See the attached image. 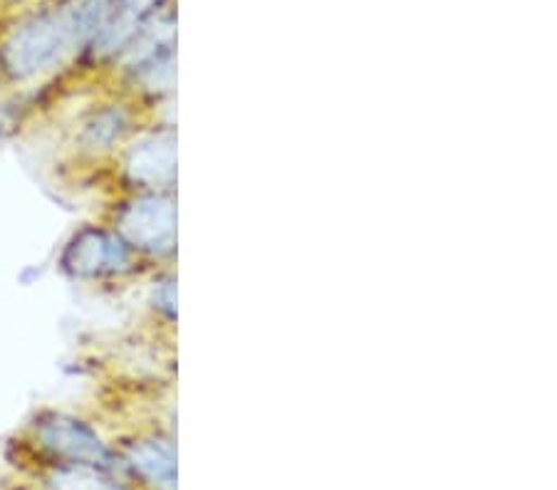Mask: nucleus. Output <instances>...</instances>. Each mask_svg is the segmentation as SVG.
I'll return each instance as SVG.
<instances>
[{
  "instance_id": "obj_1",
  "label": "nucleus",
  "mask_w": 557,
  "mask_h": 490,
  "mask_svg": "<svg viewBox=\"0 0 557 490\" xmlns=\"http://www.w3.org/2000/svg\"><path fill=\"white\" fill-rule=\"evenodd\" d=\"M107 15V0H77L75 5L35 15L0 48V67L13 79H30L60 65L72 50L92 45Z\"/></svg>"
},
{
  "instance_id": "obj_2",
  "label": "nucleus",
  "mask_w": 557,
  "mask_h": 490,
  "mask_svg": "<svg viewBox=\"0 0 557 490\" xmlns=\"http://www.w3.org/2000/svg\"><path fill=\"white\" fill-rule=\"evenodd\" d=\"M35 439L50 456L65 461L62 466H87L112 470L114 456L92 426L67 414H42L35 422Z\"/></svg>"
},
{
  "instance_id": "obj_3",
  "label": "nucleus",
  "mask_w": 557,
  "mask_h": 490,
  "mask_svg": "<svg viewBox=\"0 0 557 490\" xmlns=\"http://www.w3.org/2000/svg\"><path fill=\"white\" fill-rule=\"evenodd\" d=\"M116 234L134 251L169 255L176 248V203L164 193H149L129 201L116 216Z\"/></svg>"
},
{
  "instance_id": "obj_4",
  "label": "nucleus",
  "mask_w": 557,
  "mask_h": 490,
  "mask_svg": "<svg viewBox=\"0 0 557 490\" xmlns=\"http://www.w3.org/2000/svg\"><path fill=\"white\" fill-rule=\"evenodd\" d=\"M132 248L120 234L104 228H83L62 253V267L77 280H97L132 271Z\"/></svg>"
},
{
  "instance_id": "obj_5",
  "label": "nucleus",
  "mask_w": 557,
  "mask_h": 490,
  "mask_svg": "<svg viewBox=\"0 0 557 490\" xmlns=\"http://www.w3.org/2000/svg\"><path fill=\"white\" fill-rule=\"evenodd\" d=\"M124 172L134 184L147 189H169L176 178L174 131H151L134 141L124 154Z\"/></svg>"
},
{
  "instance_id": "obj_6",
  "label": "nucleus",
  "mask_w": 557,
  "mask_h": 490,
  "mask_svg": "<svg viewBox=\"0 0 557 490\" xmlns=\"http://www.w3.org/2000/svg\"><path fill=\"white\" fill-rule=\"evenodd\" d=\"M129 466L157 490H176V451L169 441L144 439L129 445Z\"/></svg>"
},
{
  "instance_id": "obj_7",
  "label": "nucleus",
  "mask_w": 557,
  "mask_h": 490,
  "mask_svg": "<svg viewBox=\"0 0 557 490\" xmlns=\"http://www.w3.org/2000/svg\"><path fill=\"white\" fill-rule=\"evenodd\" d=\"M50 490H127L104 476V470L87 466H60L48 478Z\"/></svg>"
},
{
  "instance_id": "obj_8",
  "label": "nucleus",
  "mask_w": 557,
  "mask_h": 490,
  "mask_svg": "<svg viewBox=\"0 0 557 490\" xmlns=\"http://www.w3.org/2000/svg\"><path fill=\"white\" fill-rule=\"evenodd\" d=\"M124 129H127V117L120 110H107L85 127V145L92 149H107L114 141H120Z\"/></svg>"
},
{
  "instance_id": "obj_9",
  "label": "nucleus",
  "mask_w": 557,
  "mask_h": 490,
  "mask_svg": "<svg viewBox=\"0 0 557 490\" xmlns=\"http://www.w3.org/2000/svg\"><path fill=\"white\" fill-rule=\"evenodd\" d=\"M154 302H157V307L161 310V312H166L169 317H174V312H176V292H174V280H166V282H161L159 288H157V292H154Z\"/></svg>"
}]
</instances>
